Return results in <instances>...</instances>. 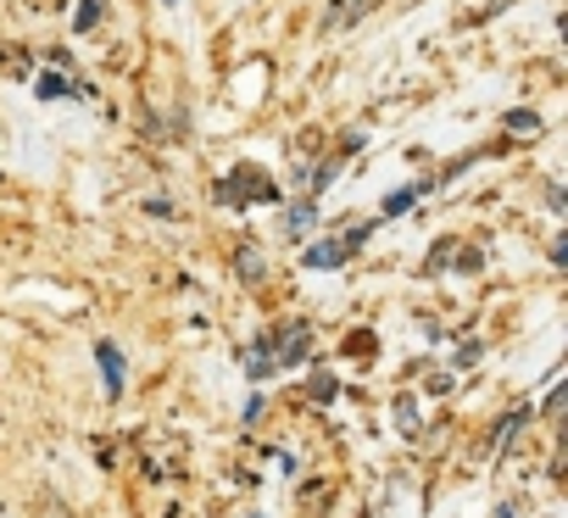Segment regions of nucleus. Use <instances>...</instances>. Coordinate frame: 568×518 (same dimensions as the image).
Here are the masks:
<instances>
[{
    "label": "nucleus",
    "instance_id": "obj_1",
    "mask_svg": "<svg viewBox=\"0 0 568 518\" xmlns=\"http://www.w3.org/2000/svg\"><path fill=\"white\" fill-rule=\"evenodd\" d=\"M217 201H278V184L262 173V167H234L223 184H217Z\"/></svg>",
    "mask_w": 568,
    "mask_h": 518
},
{
    "label": "nucleus",
    "instance_id": "obj_2",
    "mask_svg": "<svg viewBox=\"0 0 568 518\" xmlns=\"http://www.w3.org/2000/svg\"><path fill=\"white\" fill-rule=\"evenodd\" d=\"M368 240V223H352V234H341V240H324V245H307L302 251V268H313V274H324V268H341L346 256L357 251Z\"/></svg>",
    "mask_w": 568,
    "mask_h": 518
},
{
    "label": "nucleus",
    "instance_id": "obj_3",
    "mask_svg": "<svg viewBox=\"0 0 568 518\" xmlns=\"http://www.w3.org/2000/svg\"><path fill=\"white\" fill-rule=\"evenodd\" d=\"M267 346H273V374H278V368H296V363L307 357L313 335H307V324H291V329H278V335H267Z\"/></svg>",
    "mask_w": 568,
    "mask_h": 518
},
{
    "label": "nucleus",
    "instance_id": "obj_4",
    "mask_svg": "<svg viewBox=\"0 0 568 518\" xmlns=\"http://www.w3.org/2000/svg\"><path fill=\"white\" fill-rule=\"evenodd\" d=\"M95 357H101V379H106V396H123V352H118L112 341H101V346H95Z\"/></svg>",
    "mask_w": 568,
    "mask_h": 518
},
{
    "label": "nucleus",
    "instance_id": "obj_5",
    "mask_svg": "<svg viewBox=\"0 0 568 518\" xmlns=\"http://www.w3.org/2000/svg\"><path fill=\"white\" fill-rule=\"evenodd\" d=\"M363 12H368V0H335L329 18H324V29H329V34H341V29H352Z\"/></svg>",
    "mask_w": 568,
    "mask_h": 518
},
{
    "label": "nucleus",
    "instance_id": "obj_6",
    "mask_svg": "<svg viewBox=\"0 0 568 518\" xmlns=\"http://www.w3.org/2000/svg\"><path fill=\"white\" fill-rule=\"evenodd\" d=\"M313 223H318V206H313V201H296L291 212H284V234H296V240L313 234Z\"/></svg>",
    "mask_w": 568,
    "mask_h": 518
},
{
    "label": "nucleus",
    "instance_id": "obj_7",
    "mask_svg": "<svg viewBox=\"0 0 568 518\" xmlns=\"http://www.w3.org/2000/svg\"><path fill=\"white\" fill-rule=\"evenodd\" d=\"M234 268H240V280H245V285H256V280L267 274L262 251H251V245H240V251H234Z\"/></svg>",
    "mask_w": 568,
    "mask_h": 518
},
{
    "label": "nucleus",
    "instance_id": "obj_8",
    "mask_svg": "<svg viewBox=\"0 0 568 518\" xmlns=\"http://www.w3.org/2000/svg\"><path fill=\"white\" fill-rule=\"evenodd\" d=\"M245 374H251V379H267V374H273V346H267V335L245 352Z\"/></svg>",
    "mask_w": 568,
    "mask_h": 518
},
{
    "label": "nucleus",
    "instance_id": "obj_9",
    "mask_svg": "<svg viewBox=\"0 0 568 518\" xmlns=\"http://www.w3.org/2000/svg\"><path fill=\"white\" fill-rule=\"evenodd\" d=\"M95 23H101V0H84V12L73 18V29H79V34H90Z\"/></svg>",
    "mask_w": 568,
    "mask_h": 518
},
{
    "label": "nucleus",
    "instance_id": "obj_10",
    "mask_svg": "<svg viewBox=\"0 0 568 518\" xmlns=\"http://www.w3.org/2000/svg\"><path fill=\"white\" fill-rule=\"evenodd\" d=\"M34 95H40V101H62V95H68V84H62V79H51V73H45V79H40V84H34Z\"/></svg>",
    "mask_w": 568,
    "mask_h": 518
},
{
    "label": "nucleus",
    "instance_id": "obj_11",
    "mask_svg": "<svg viewBox=\"0 0 568 518\" xmlns=\"http://www.w3.org/2000/svg\"><path fill=\"white\" fill-rule=\"evenodd\" d=\"M507 129H524V134H535V129H540V118H535V112H507Z\"/></svg>",
    "mask_w": 568,
    "mask_h": 518
},
{
    "label": "nucleus",
    "instance_id": "obj_12",
    "mask_svg": "<svg viewBox=\"0 0 568 518\" xmlns=\"http://www.w3.org/2000/svg\"><path fill=\"white\" fill-rule=\"evenodd\" d=\"M168 7H179V0H168Z\"/></svg>",
    "mask_w": 568,
    "mask_h": 518
}]
</instances>
